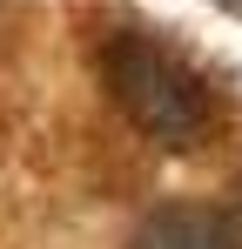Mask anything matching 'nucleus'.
Returning <instances> with one entry per match:
<instances>
[{
    "mask_svg": "<svg viewBox=\"0 0 242 249\" xmlns=\"http://www.w3.org/2000/svg\"><path fill=\"white\" fill-rule=\"evenodd\" d=\"M101 81L115 94V108L161 148H189L208 128V88L175 47L148 34H108L101 47Z\"/></svg>",
    "mask_w": 242,
    "mask_h": 249,
    "instance_id": "obj_1",
    "label": "nucleus"
},
{
    "mask_svg": "<svg viewBox=\"0 0 242 249\" xmlns=\"http://www.w3.org/2000/svg\"><path fill=\"white\" fill-rule=\"evenodd\" d=\"M128 249H236V229H229L215 209L168 202V209H155V215L128 236Z\"/></svg>",
    "mask_w": 242,
    "mask_h": 249,
    "instance_id": "obj_2",
    "label": "nucleus"
}]
</instances>
